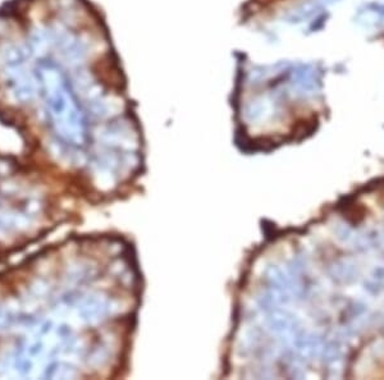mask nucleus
<instances>
[{"label":"nucleus","instance_id":"obj_1","mask_svg":"<svg viewBox=\"0 0 384 380\" xmlns=\"http://www.w3.org/2000/svg\"><path fill=\"white\" fill-rule=\"evenodd\" d=\"M39 76L45 104L56 131L71 142H82L84 124L62 78L59 77L55 69L50 68L49 65H43Z\"/></svg>","mask_w":384,"mask_h":380}]
</instances>
